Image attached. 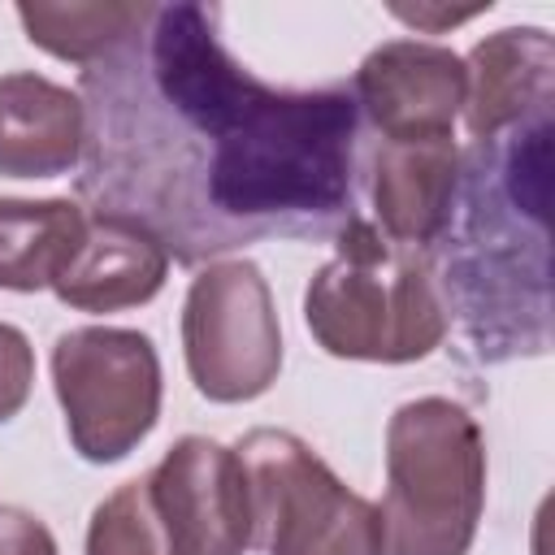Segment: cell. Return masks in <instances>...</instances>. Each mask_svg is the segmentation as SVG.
<instances>
[{"label": "cell", "mask_w": 555, "mask_h": 555, "mask_svg": "<svg viewBox=\"0 0 555 555\" xmlns=\"http://www.w3.org/2000/svg\"><path fill=\"white\" fill-rule=\"evenodd\" d=\"M217 22L212 4H156L82 69L78 199L143 225L178 264L260 238H334L360 217L351 87H269L225 52Z\"/></svg>", "instance_id": "1"}, {"label": "cell", "mask_w": 555, "mask_h": 555, "mask_svg": "<svg viewBox=\"0 0 555 555\" xmlns=\"http://www.w3.org/2000/svg\"><path fill=\"white\" fill-rule=\"evenodd\" d=\"M551 108L460 156L434 278L473 356L503 364L551 347Z\"/></svg>", "instance_id": "2"}, {"label": "cell", "mask_w": 555, "mask_h": 555, "mask_svg": "<svg viewBox=\"0 0 555 555\" xmlns=\"http://www.w3.org/2000/svg\"><path fill=\"white\" fill-rule=\"evenodd\" d=\"M304 317L338 360L408 364L447 338V308L425 247L386 238L356 217L334 234V260L308 282Z\"/></svg>", "instance_id": "3"}, {"label": "cell", "mask_w": 555, "mask_h": 555, "mask_svg": "<svg viewBox=\"0 0 555 555\" xmlns=\"http://www.w3.org/2000/svg\"><path fill=\"white\" fill-rule=\"evenodd\" d=\"M486 503V438L464 403L425 395L386 429L382 555H468Z\"/></svg>", "instance_id": "4"}, {"label": "cell", "mask_w": 555, "mask_h": 555, "mask_svg": "<svg viewBox=\"0 0 555 555\" xmlns=\"http://www.w3.org/2000/svg\"><path fill=\"white\" fill-rule=\"evenodd\" d=\"M251 499V542L264 555H382L377 507L286 429H251L238 447Z\"/></svg>", "instance_id": "5"}, {"label": "cell", "mask_w": 555, "mask_h": 555, "mask_svg": "<svg viewBox=\"0 0 555 555\" xmlns=\"http://www.w3.org/2000/svg\"><path fill=\"white\" fill-rule=\"evenodd\" d=\"M52 382L69 442L91 464L130 455L160 416V360L147 334L82 325L56 338Z\"/></svg>", "instance_id": "6"}, {"label": "cell", "mask_w": 555, "mask_h": 555, "mask_svg": "<svg viewBox=\"0 0 555 555\" xmlns=\"http://www.w3.org/2000/svg\"><path fill=\"white\" fill-rule=\"evenodd\" d=\"M182 347L195 390L212 403H247L278 382L282 330L251 260H217L191 282Z\"/></svg>", "instance_id": "7"}, {"label": "cell", "mask_w": 555, "mask_h": 555, "mask_svg": "<svg viewBox=\"0 0 555 555\" xmlns=\"http://www.w3.org/2000/svg\"><path fill=\"white\" fill-rule=\"evenodd\" d=\"M169 555H243L251 546V499L238 451L212 438H178L147 473Z\"/></svg>", "instance_id": "8"}, {"label": "cell", "mask_w": 555, "mask_h": 555, "mask_svg": "<svg viewBox=\"0 0 555 555\" xmlns=\"http://www.w3.org/2000/svg\"><path fill=\"white\" fill-rule=\"evenodd\" d=\"M351 95L382 139H438L464 108V61L442 43L390 39L360 61Z\"/></svg>", "instance_id": "9"}, {"label": "cell", "mask_w": 555, "mask_h": 555, "mask_svg": "<svg viewBox=\"0 0 555 555\" xmlns=\"http://www.w3.org/2000/svg\"><path fill=\"white\" fill-rule=\"evenodd\" d=\"M373 208L377 230L408 247H434L451 221L460 147L451 134L438 139H382L373 160Z\"/></svg>", "instance_id": "10"}, {"label": "cell", "mask_w": 555, "mask_h": 555, "mask_svg": "<svg viewBox=\"0 0 555 555\" xmlns=\"http://www.w3.org/2000/svg\"><path fill=\"white\" fill-rule=\"evenodd\" d=\"M555 104V39L538 26H507L464 61L468 134L490 139Z\"/></svg>", "instance_id": "11"}, {"label": "cell", "mask_w": 555, "mask_h": 555, "mask_svg": "<svg viewBox=\"0 0 555 555\" xmlns=\"http://www.w3.org/2000/svg\"><path fill=\"white\" fill-rule=\"evenodd\" d=\"M169 273V251L134 221L87 212V234L52 291L78 312H117L147 304Z\"/></svg>", "instance_id": "12"}, {"label": "cell", "mask_w": 555, "mask_h": 555, "mask_svg": "<svg viewBox=\"0 0 555 555\" xmlns=\"http://www.w3.org/2000/svg\"><path fill=\"white\" fill-rule=\"evenodd\" d=\"M87 139L82 100L39 74L0 78V173L56 178L78 169Z\"/></svg>", "instance_id": "13"}, {"label": "cell", "mask_w": 555, "mask_h": 555, "mask_svg": "<svg viewBox=\"0 0 555 555\" xmlns=\"http://www.w3.org/2000/svg\"><path fill=\"white\" fill-rule=\"evenodd\" d=\"M87 234V208L74 199H0V286L43 291L69 264Z\"/></svg>", "instance_id": "14"}, {"label": "cell", "mask_w": 555, "mask_h": 555, "mask_svg": "<svg viewBox=\"0 0 555 555\" xmlns=\"http://www.w3.org/2000/svg\"><path fill=\"white\" fill-rule=\"evenodd\" d=\"M156 4H17V22L26 26V39L39 43L43 52L74 61V65H95L108 56L117 43H126Z\"/></svg>", "instance_id": "15"}, {"label": "cell", "mask_w": 555, "mask_h": 555, "mask_svg": "<svg viewBox=\"0 0 555 555\" xmlns=\"http://www.w3.org/2000/svg\"><path fill=\"white\" fill-rule=\"evenodd\" d=\"M87 555H169L147 477L126 481L95 507L87 529Z\"/></svg>", "instance_id": "16"}, {"label": "cell", "mask_w": 555, "mask_h": 555, "mask_svg": "<svg viewBox=\"0 0 555 555\" xmlns=\"http://www.w3.org/2000/svg\"><path fill=\"white\" fill-rule=\"evenodd\" d=\"M30 382H35V351L22 330L0 321V421L22 412V403L30 399Z\"/></svg>", "instance_id": "17"}, {"label": "cell", "mask_w": 555, "mask_h": 555, "mask_svg": "<svg viewBox=\"0 0 555 555\" xmlns=\"http://www.w3.org/2000/svg\"><path fill=\"white\" fill-rule=\"evenodd\" d=\"M0 555H56V538L22 507H0Z\"/></svg>", "instance_id": "18"}, {"label": "cell", "mask_w": 555, "mask_h": 555, "mask_svg": "<svg viewBox=\"0 0 555 555\" xmlns=\"http://www.w3.org/2000/svg\"><path fill=\"white\" fill-rule=\"evenodd\" d=\"M473 13H481V9H408V4H395V17H403V22H412V26H421V30H442V26H455V22H468Z\"/></svg>", "instance_id": "19"}]
</instances>
